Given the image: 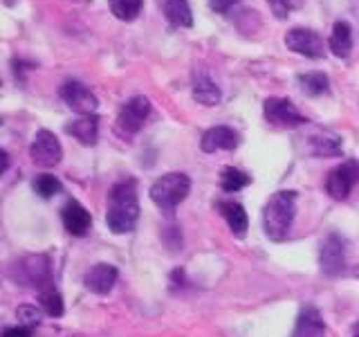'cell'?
I'll use <instances>...</instances> for the list:
<instances>
[{
  "instance_id": "e0dca14e",
  "label": "cell",
  "mask_w": 359,
  "mask_h": 337,
  "mask_svg": "<svg viewBox=\"0 0 359 337\" xmlns=\"http://www.w3.org/2000/svg\"><path fill=\"white\" fill-rule=\"evenodd\" d=\"M65 131L70 133L74 140L81 142L83 146H95L97 138H99V119H97V115H81L79 119L67 124Z\"/></svg>"
},
{
  "instance_id": "f1b7e54d",
  "label": "cell",
  "mask_w": 359,
  "mask_h": 337,
  "mask_svg": "<svg viewBox=\"0 0 359 337\" xmlns=\"http://www.w3.org/2000/svg\"><path fill=\"white\" fill-rule=\"evenodd\" d=\"M238 3L241 0H209V7L216 11V14H227V11Z\"/></svg>"
},
{
  "instance_id": "8992f818",
  "label": "cell",
  "mask_w": 359,
  "mask_h": 337,
  "mask_svg": "<svg viewBox=\"0 0 359 337\" xmlns=\"http://www.w3.org/2000/svg\"><path fill=\"white\" fill-rule=\"evenodd\" d=\"M149 112H151V101L146 97L135 95L126 99L117 115V131L121 135H135L144 126V121L149 119Z\"/></svg>"
},
{
  "instance_id": "d4e9b609",
  "label": "cell",
  "mask_w": 359,
  "mask_h": 337,
  "mask_svg": "<svg viewBox=\"0 0 359 337\" xmlns=\"http://www.w3.org/2000/svg\"><path fill=\"white\" fill-rule=\"evenodd\" d=\"M41 306L43 310L50 315V317H61L63 315V297L59 295V290H56L54 286L41 290Z\"/></svg>"
},
{
  "instance_id": "ffe728a7",
  "label": "cell",
  "mask_w": 359,
  "mask_h": 337,
  "mask_svg": "<svg viewBox=\"0 0 359 337\" xmlns=\"http://www.w3.org/2000/svg\"><path fill=\"white\" fill-rule=\"evenodd\" d=\"M328 48L332 50L334 56L339 59H346L348 54L353 50V29L348 25L346 20H337L332 34H330V41H328Z\"/></svg>"
},
{
  "instance_id": "6da1fadb",
  "label": "cell",
  "mask_w": 359,
  "mask_h": 337,
  "mask_svg": "<svg viewBox=\"0 0 359 337\" xmlns=\"http://www.w3.org/2000/svg\"><path fill=\"white\" fill-rule=\"evenodd\" d=\"M140 218L137 183L133 178L121 180L108 194V213L106 223L112 234H128L135 230Z\"/></svg>"
},
{
  "instance_id": "277c9868",
  "label": "cell",
  "mask_w": 359,
  "mask_h": 337,
  "mask_svg": "<svg viewBox=\"0 0 359 337\" xmlns=\"http://www.w3.org/2000/svg\"><path fill=\"white\" fill-rule=\"evenodd\" d=\"M9 277L20 286H32L45 290L52 286V272H50V258L45 254H29L22 256L16 265H11Z\"/></svg>"
},
{
  "instance_id": "8fae6325",
  "label": "cell",
  "mask_w": 359,
  "mask_h": 337,
  "mask_svg": "<svg viewBox=\"0 0 359 337\" xmlns=\"http://www.w3.org/2000/svg\"><path fill=\"white\" fill-rule=\"evenodd\" d=\"M61 99L79 115H95V110L99 108L97 95L79 81H65L61 86Z\"/></svg>"
},
{
  "instance_id": "9a60e30c",
  "label": "cell",
  "mask_w": 359,
  "mask_h": 337,
  "mask_svg": "<svg viewBox=\"0 0 359 337\" xmlns=\"http://www.w3.org/2000/svg\"><path fill=\"white\" fill-rule=\"evenodd\" d=\"M194 99L198 101V104L202 106H216L220 104L222 99V93L220 88L216 86V81L205 72V70H196L194 74Z\"/></svg>"
},
{
  "instance_id": "9c48e42d",
  "label": "cell",
  "mask_w": 359,
  "mask_h": 337,
  "mask_svg": "<svg viewBox=\"0 0 359 337\" xmlns=\"http://www.w3.org/2000/svg\"><path fill=\"white\" fill-rule=\"evenodd\" d=\"M319 265L325 277H339L346 270V241L339 234H328L321 243Z\"/></svg>"
},
{
  "instance_id": "83f0119b",
  "label": "cell",
  "mask_w": 359,
  "mask_h": 337,
  "mask_svg": "<svg viewBox=\"0 0 359 337\" xmlns=\"http://www.w3.org/2000/svg\"><path fill=\"white\" fill-rule=\"evenodd\" d=\"M41 310L36 306H20L18 308V319H20V326H27V329H34V326L41 324Z\"/></svg>"
},
{
  "instance_id": "7402d4cb",
  "label": "cell",
  "mask_w": 359,
  "mask_h": 337,
  "mask_svg": "<svg viewBox=\"0 0 359 337\" xmlns=\"http://www.w3.org/2000/svg\"><path fill=\"white\" fill-rule=\"evenodd\" d=\"M299 86L308 97H319V95H328L330 93V79L323 72H306L299 74Z\"/></svg>"
},
{
  "instance_id": "7c38bea8",
  "label": "cell",
  "mask_w": 359,
  "mask_h": 337,
  "mask_svg": "<svg viewBox=\"0 0 359 337\" xmlns=\"http://www.w3.org/2000/svg\"><path fill=\"white\" fill-rule=\"evenodd\" d=\"M61 220L67 234L72 236H86L90 232V225H93V216L90 211L76 200H67L65 207L61 209Z\"/></svg>"
},
{
  "instance_id": "4fadbf2b",
  "label": "cell",
  "mask_w": 359,
  "mask_h": 337,
  "mask_svg": "<svg viewBox=\"0 0 359 337\" xmlns=\"http://www.w3.org/2000/svg\"><path fill=\"white\" fill-rule=\"evenodd\" d=\"M200 146L205 153H216V151H233L238 146V133L229 126H213L202 133Z\"/></svg>"
},
{
  "instance_id": "4dcf8cb0",
  "label": "cell",
  "mask_w": 359,
  "mask_h": 337,
  "mask_svg": "<svg viewBox=\"0 0 359 337\" xmlns=\"http://www.w3.org/2000/svg\"><path fill=\"white\" fill-rule=\"evenodd\" d=\"M0 155H3V173H5V171H7V166H9V155H7V151H3Z\"/></svg>"
},
{
  "instance_id": "603a6c76",
  "label": "cell",
  "mask_w": 359,
  "mask_h": 337,
  "mask_svg": "<svg viewBox=\"0 0 359 337\" xmlns=\"http://www.w3.org/2000/svg\"><path fill=\"white\" fill-rule=\"evenodd\" d=\"M108 5H110L112 14H115V18L130 22L140 16L144 0H108Z\"/></svg>"
},
{
  "instance_id": "3957f363",
  "label": "cell",
  "mask_w": 359,
  "mask_h": 337,
  "mask_svg": "<svg viewBox=\"0 0 359 337\" xmlns=\"http://www.w3.org/2000/svg\"><path fill=\"white\" fill-rule=\"evenodd\" d=\"M191 191V180L184 173H166L155 180L151 187V200L164 213H173L175 207L182 202Z\"/></svg>"
},
{
  "instance_id": "7a4b0ae2",
  "label": "cell",
  "mask_w": 359,
  "mask_h": 337,
  "mask_svg": "<svg viewBox=\"0 0 359 337\" xmlns=\"http://www.w3.org/2000/svg\"><path fill=\"white\" fill-rule=\"evenodd\" d=\"M294 213H297V191H276L263 209L265 234L272 241L287 239Z\"/></svg>"
},
{
  "instance_id": "ba28073f",
  "label": "cell",
  "mask_w": 359,
  "mask_h": 337,
  "mask_svg": "<svg viewBox=\"0 0 359 337\" xmlns=\"http://www.w3.org/2000/svg\"><path fill=\"white\" fill-rule=\"evenodd\" d=\"M263 112H265V119L269 124H274V126H278V128H297V126H303V124L308 121L297 110V106L292 104L290 99H285V97H269V99H265Z\"/></svg>"
},
{
  "instance_id": "2e32d148",
  "label": "cell",
  "mask_w": 359,
  "mask_h": 337,
  "mask_svg": "<svg viewBox=\"0 0 359 337\" xmlns=\"http://www.w3.org/2000/svg\"><path fill=\"white\" fill-rule=\"evenodd\" d=\"M344 151V142L332 131H317L310 138V153L317 157H337Z\"/></svg>"
},
{
  "instance_id": "f546056e",
  "label": "cell",
  "mask_w": 359,
  "mask_h": 337,
  "mask_svg": "<svg viewBox=\"0 0 359 337\" xmlns=\"http://www.w3.org/2000/svg\"><path fill=\"white\" fill-rule=\"evenodd\" d=\"M32 329L27 326H11V329H5L3 331V337H29Z\"/></svg>"
},
{
  "instance_id": "4316f807",
  "label": "cell",
  "mask_w": 359,
  "mask_h": 337,
  "mask_svg": "<svg viewBox=\"0 0 359 337\" xmlns=\"http://www.w3.org/2000/svg\"><path fill=\"white\" fill-rule=\"evenodd\" d=\"M267 3H269V9H272V14L278 20H283V18L290 16V11L301 9L306 0H267Z\"/></svg>"
},
{
  "instance_id": "30bf717a",
  "label": "cell",
  "mask_w": 359,
  "mask_h": 337,
  "mask_svg": "<svg viewBox=\"0 0 359 337\" xmlns=\"http://www.w3.org/2000/svg\"><path fill=\"white\" fill-rule=\"evenodd\" d=\"M285 45H287V50L297 52L301 56H308V59H323V54H325L323 39L314 29H306V27L290 29L285 34Z\"/></svg>"
},
{
  "instance_id": "44dd1931",
  "label": "cell",
  "mask_w": 359,
  "mask_h": 337,
  "mask_svg": "<svg viewBox=\"0 0 359 337\" xmlns=\"http://www.w3.org/2000/svg\"><path fill=\"white\" fill-rule=\"evenodd\" d=\"M162 11L173 27H191L194 25V14H191V7H189L187 0H164Z\"/></svg>"
},
{
  "instance_id": "d6a6232c",
  "label": "cell",
  "mask_w": 359,
  "mask_h": 337,
  "mask_svg": "<svg viewBox=\"0 0 359 337\" xmlns=\"http://www.w3.org/2000/svg\"><path fill=\"white\" fill-rule=\"evenodd\" d=\"M353 275H355V277H357V279H359V265H357V267H355V272H353Z\"/></svg>"
},
{
  "instance_id": "1f68e13d",
  "label": "cell",
  "mask_w": 359,
  "mask_h": 337,
  "mask_svg": "<svg viewBox=\"0 0 359 337\" xmlns=\"http://www.w3.org/2000/svg\"><path fill=\"white\" fill-rule=\"evenodd\" d=\"M355 337H359V324L355 326Z\"/></svg>"
},
{
  "instance_id": "d6986e66",
  "label": "cell",
  "mask_w": 359,
  "mask_h": 337,
  "mask_svg": "<svg viewBox=\"0 0 359 337\" xmlns=\"http://www.w3.org/2000/svg\"><path fill=\"white\" fill-rule=\"evenodd\" d=\"M325 333V324L321 319V315L317 308H303L297 317V326L292 337H321Z\"/></svg>"
},
{
  "instance_id": "52a82bcc",
  "label": "cell",
  "mask_w": 359,
  "mask_h": 337,
  "mask_svg": "<svg viewBox=\"0 0 359 337\" xmlns=\"http://www.w3.org/2000/svg\"><path fill=\"white\" fill-rule=\"evenodd\" d=\"M357 183H359V162L346 160L339 166H334L328 173V178H325V191L334 200H346Z\"/></svg>"
},
{
  "instance_id": "ac0fdd59",
  "label": "cell",
  "mask_w": 359,
  "mask_h": 337,
  "mask_svg": "<svg viewBox=\"0 0 359 337\" xmlns=\"http://www.w3.org/2000/svg\"><path fill=\"white\" fill-rule=\"evenodd\" d=\"M218 211L222 213V218L227 220L229 230L233 232V236H243L247 234V211L241 202H233V200H218Z\"/></svg>"
},
{
  "instance_id": "5b68a950",
  "label": "cell",
  "mask_w": 359,
  "mask_h": 337,
  "mask_svg": "<svg viewBox=\"0 0 359 337\" xmlns=\"http://www.w3.org/2000/svg\"><path fill=\"white\" fill-rule=\"evenodd\" d=\"M29 157H32V162L41 168L56 166L63 157V149H61L59 138H56V135L48 128L39 131L29 144Z\"/></svg>"
},
{
  "instance_id": "484cf974",
  "label": "cell",
  "mask_w": 359,
  "mask_h": 337,
  "mask_svg": "<svg viewBox=\"0 0 359 337\" xmlns=\"http://www.w3.org/2000/svg\"><path fill=\"white\" fill-rule=\"evenodd\" d=\"M32 187H34V191H36V194H39L41 198H52V196H56V194H59V191L63 189L61 180H59V178H54V176H50V173H41V176H36V178H34Z\"/></svg>"
},
{
  "instance_id": "5bb4252c",
  "label": "cell",
  "mask_w": 359,
  "mask_h": 337,
  "mask_svg": "<svg viewBox=\"0 0 359 337\" xmlns=\"http://www.w3.org/2000/svg\"><path fill=\"white\" fill-rule=\"evenodd\" d=\"M117 267L110 265V263H97L90 272L83 277V284L90 292H95V295H108L112 290V286L117 284Z\"/></svg>"
},
{
  "instance_id": "cb8c5ba5",
  "label": "cell",
  "mask_w": 359,
  "mask_h": 337,
  "mask_svg": "<svg viewBox=\"0 0 359 337\" xmlns=\"http://www.w3.org/2000/svg\"><path fill=\"white\" fill-rule=\"evenodd\" d=\"M250 183H252V178L247 176V173H243L241 168H233V166L222 168L220 185H222V189H224V191H227V194H236V191L245 189Z\"/></svg>"
}]
</instances>
